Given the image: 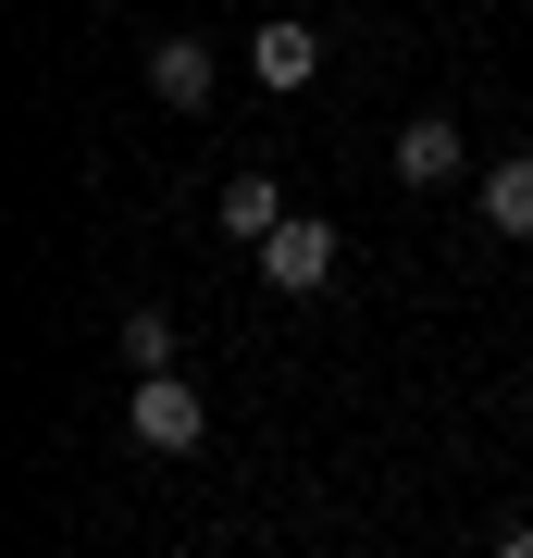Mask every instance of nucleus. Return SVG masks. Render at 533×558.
<instances>
[{"instance_id": "nucleus-1", "label": "nucleus", "mask_w": 533, "mask_h": 558, "mask_svg": "<svg viewBox=\"0 0 533 558\" xmlns=\"http://www.w3.org/2000/svg\"><path fill=\"white\" fill-rule=\"evenodd\" d=\"M124 435L161 447V459H186L198 435H211V410H198V385H186V373H137V398H124Z\"/></svg>"}, {"instance_id": "nucleus-2", "label": "nucleus", "mask_w": 533, "mask_h": 558, "mask_svg": "<svg viewBox=\"0 0 533 558\" xmlns=\"http://www.w3.org/2000/svg\"><path fill=\"white\" fill-rule=\"evenodd\" d=\"M261 286H286V299H323V286H336V223L286 211L274 236H261Z\"/></svg>"}, {"instance_id": "nucleus-3", "label": "nucleus", "mask_w": 533, "mask_h": 558, "mask_svg": "<svg viewBox=\"0 0 533 558\" xmlns=\"http://www.w3.org/2000/svg\"><path fill=\"white\" fill-rule=\"evenodd\" d=\"M249 75L261 87H311L323 75V38H311V25H261V38H249Z\"/></svg>"}, {"instance_id": "nucleus-4", "label": "nucleus", "mask_w": 533, "mask_h": 558, "mask_svg": "<svg viewBox=\"0 0 533 558\" xmlns=\"http://www.w3.org/2000/svg\"><path fill=\"white\" fill-rule=\"evenodd\" d=\"M149 87H161L174 112H211V50H198V38H161V50H149Z\"/></svg>"}, {"instance_id": "nucleus-5", "label": "nucleus", "mask_w": 533, "mask_h": 558, "mask_svg": "<svg viewBox=\"0 0 533 558\" xmlns=\"http://www.w3.org/2000/svg\"><path fill=\"white\" fill-rule=\"evenodd\" d=\"M397 186H459V124L422 112L410 137H397Z\"/></svg>"}, {"instance_id": "nucleus-6", "label": "nucleus", "mask_w": 533, "mask_h": 558, "mask_svg": "<svg viewBox=\"0 0 533 558\" xmlns=\"http://www.w3.org/2000/svg\"><path fill=\"white\" fill-rule=\"evenodd\" d=\"M211 211H223V236H249V248H261V236H274V223H286L274 174H223V199H211Z\"/></svg>"}, {"instance_id": "nucleus-7", "label": "nucleus", "mask_w": 533, "mask_h": 558, "mask_svg": "<svg viewBox=\"0 0 533 558\" xmlns=\"http://www.w3.org/2000/svg\"><path fill=\"white\" fill-rule=\"evenodd\" d=\"M484 223L496 236H533V161H496L484 174Z\"/></svg>"}, {"instance_id": "nucleus-8", "label": "nucleus", "mask_w": 533, "mask_h": 558, "mask_svg": "<svg viewBox=\"0 0 533 558\" xmlns=\"http://www.w3.org/2000/svg\"><path fill=\"white\" fill-rule=\"evenodd\" d=\"M124 360H137V373H174V323H161V311H124Z\"/></svg>"}, {"instance_id": "nucleus-9", "label": "nucleus", "mask_w": 533, "mask_h": 558, "mask_svg": "<svg viewBox=\"0 0 533 558\" xmlns=\"http://www.w3.org/2000/svg\"><path fill=\"white\" fill-rule=\"evenodd\" d=\"M496 558H533V521H521V534H496Z\"/></svg>"}, {"instance_id": "nucleus-10", "label": "nucleus", "mask_w": 533, "mask_h": 558, "mask_svg": "<svg viewBox=\"0 0 533 558\" xmlns=\"http://www.w3.org/2000/svg\"><path fill=\"white\" fill-rule=\"evenodd\" d=\"M521 385H533V373H521Z\"/></svg>"}]
</instances>
